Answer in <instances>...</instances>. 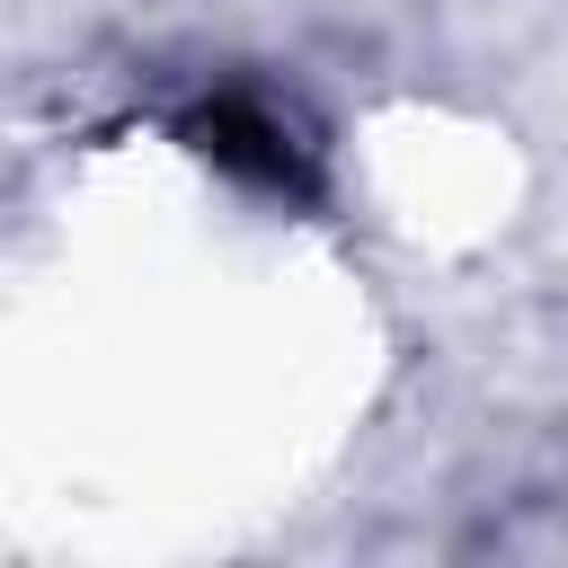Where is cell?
Instances as JSON below:
<instances>
[{
  "label": "cell",
  "instance_id": "6da1fadb",
  "mask_svg": "<svg viewBox=\"0 0 568 568\" xmlns=\"http://www.w3.org/2000/svg\"><path fill=\"white\" fill-rule=\"evenodd\" d=\"M195 151L204 160H222L231 178H257V186H302V151H293V133L257 106V98H213V106H195Z\"/></svg>",
  "mask_w": 568,
  "mask_h": 568
}]
</instances>
